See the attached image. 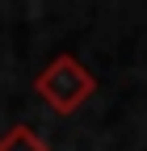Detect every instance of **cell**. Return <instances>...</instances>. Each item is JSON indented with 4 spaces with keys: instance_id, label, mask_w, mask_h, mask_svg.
I'll list each match as a JSON object with an SVG mask.
<instances>
[{
    "instance_id": "cell-1",
    "label": "cell",
    "mask_w": 147,
    "mask_h": 151,
    "mask_svg": "<svg viewBox=\"0 0 147 151\" xmlns=\"http://www.w3.org/2000/svg\"><path fill=\"white\" fill-rule=\"evenodd\" d=\"M34 92L50 105V113L67 118V113L84 109V101L97 92V76L88 71L76 55H55V59L34 76Z\"/></svg>"
},
{
    "instance_id": "cell-2",
    "label": "cell",
    "mask_w": 147,
    "mask_h": 151,
    "mask_svg": "<svg viewBox=\"0 0 147 151\" xmlns=\"http://www.w3.org/2000/svg\"><path fill=\"white\" fill-rule=\"evenodd\" d=\"M0 151H50L38 134H34L30 126H13L4 139H0Z\"/></svg>"
}]
</instances>
